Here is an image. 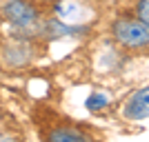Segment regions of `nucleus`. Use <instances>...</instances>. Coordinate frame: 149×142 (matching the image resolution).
<instances>
[{
	"label": "nucleus",
	"instance_id": "7",
	"mask_svg": "<svg viewBox=\"0 0 149 142\" xmlns=\"http://www.w3.org/2000/svg\"><path fill=\"white\" fill-rule=\"evenodd\" d=\"M105 102H107L105 96H91V98L87 100V107H89V109H102Z\"/></svg>",
	"mask_w": 149,
	"mask_h": 142
},
{
	"label": "nucleus",
	"instance_id": "3",
	"mask_svg": "<svg viewBox=\"0 0 149 142\" xmlns=\"http://www.w3.org/2000/svg\"><path fill=\"white\" fill-rule=\"evenodd\" d=\"M2 13H5L7 22H11L16 29H31L40 20V13L31 0H9Z\"/></svg>",
	"mask_w": 149,
	"mask_h": 142
},
{
	"label": "nucleus",
	"instance_id": "5",
	"mask_svg": "<svg viewBox=\"0 0 149 142\" xmlns=\"http://www.w3.org/2000/svg\"><path fill=\"white\" fill-rule=\"evenodd\" d=\"M49 140L51 142H74V140H89L85 133H80V131H76V129H56V131H51L49 133Z\"/></svg>",
	"mask_w": 149,
	"mask_h": 142
},
{
	"label": "nucleus",
	"instance_id": "1",
	"mask_svg": "<svg viewBox=\"0 0 149 142\" xmlns=\"http://www.w3.org/2000/svg\"><path fill=\"white\" fill-rule=\"evenodd\" d=\"M111 36L127 49H140L149 44V25L140 18H116L111 22Z\"/></svg>",
	"mask_w": 149,
	"mask_h": 142
},
{
	"label": "nucleus",
	"instance_id": "4",
	"mask_svg": "<svg viewBox=\"0 0 149 142\" xmlns=\"http://www.w3.org/2000/svg\"><path fill=\"white\" fill-rule=\"evenodd\" d=\"M123 116L134 122L149 118V87L138 89L136 93H131L127 98V102L123 105Z\"/></svg>",
	"mask_w": 149,
	"mask_h": 142
},
{
	"label": "nucleus",
	"instance_id": "8",
	"mask_svg": "<svg viewBox=\"0 0 149 142\" xmlns=\"http://www.w3.org/2000/svg\"><path fill=\"white\" fill-rule=\"evenodd\" d=\"M36 2H56V0H36Z\"/></svg>",
	"mask_w": 149,
	"mask_h": 142
},
{
	"label": "nucleus",
	"instance_id": "2",
	"mask_svg": "<svg viewBox=\"0 0 149 142\" xmlns=\"http://www.w3.org/2000/svg\"><path fill=\"white\" fill-rule=\"evenodd\" d=\"M54 11H56L58 20L69 25V27L87 25L89 20L93 18V9L85 0H56Z\"/></svg>",
	"mask_w": 149,
	"mask_h": 142
},
{
	"label": "nucleus",
	"instance_id": "6",
	"mask_svg": "<svg viewBox=\"0 0 149 142\" xmlns=\"http://www.w3.org/2000/svg\"><path fill=\"white\" fill-rule=\"evenodd\" d=\"M136 16L143 20L145 25H149V0H138V5H136Z\"/></svg>",
	"mask_w": 149,
	"mask_h": 142
}]
</instances>
